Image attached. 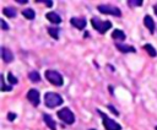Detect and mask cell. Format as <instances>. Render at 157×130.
Instances as JSON below:
<instances>
[{
    "label": "cell",
    "instance_id": "4fadbf2b",
    "mask_svg": "<svg viewBox=\"0 0 157 130\" xmlns=\"http://www.w3.org/2000/svg\"><path fill=\"white\" fill-rule=\"evenodd\" d=\"M43 119H44L45 124L48 125V128H49L50 130H56V125H55V121L53 120V118H52L49 114H44V115H43Z\"/></svg>",
    "mask_w": 157,
    "mask_h": 130
},
{
    "label": "cell",
    "instance_id": "f546056e",
    "mask_svg": "<svg viewBox=\"0 0 157 130\" xmlns=\"http://www.w3.org/2000/svg\"><path fill=\"white\" fill-rule=\"evenodd\" d=\"M92 130H93V129H92Z\"/></svg>",
    "mask_w": 157,
    "mask_h": 130
},
{
    "label": "cell",
    "instance_id": "5b68a950",
    "mask_svg": "<svg viewBox=\"0 0 157 130\" xmlns=\"http://www.w3.org/2000/svg\"><path fill=\"white\" fill-rule=\"evenodd\" d=\"M58 117H59V119H61L64 123H66V124H72L74 121H75V115H74V113L69 109V108H63V109H60L58 113Z\"/></svg>",
    "mask_w": 157,
    "mask_h": 130
},
{
    "label": "cell",
    "instance_id": "9c48e42d",
    "mask_svg": "<svg viewBox=\"0 0 157 130\" xmlns=\"http://www.w3.org/2000/svg\"><path fill=\"white\" fill-rule=\"evenodd\" d=\"M1 56H2V60L5 63H10L13 60V55L12 53L10 52V49H7L6 47H2L1 48Z\"/></svg>",
    "mask_w": 157,
    "mask_h": 130
},
{
    "label": "cell",
    "instance_id": "e0dca14e",
    "mask_svg": "<svg viewBox=\"0 0 157 130\" xmlns=\"http://www.w3.org/2000/svg\"><path fill=\"white\" fill-rule=\"evenodd\" d=\"M22 15H23L27 20H33L34 16H36V13H34V11H33L32 9H26V10H23V11H22Z\"/></svg>",
    "mask_w": 157,
    "mask_h": 130
},
{
    "label": "cell",
    "instance_id": "8992f818",
    "mask_svg": "<svg viewBox=\"0 0 157 130\" xmlns=\"http://www.w3.org/2000/svg\"><path fill=\"white\" fill-rule=\"evenodd\" d=\"M98 11L104 13V15H113V16H120L121 15V11L117 7V6H113V5H98Z\"/></svg>",
    "mask_w": 157,
    "mask_h": 130
},
{
    "label": "cell",
    "instance_id": "cb8c5ba5",
    "mask_svg": "<svg viewBox=\"0 0 157 130\" xmlns=\"http://www.w3.org/2000/svg\"><path fill=\"white\" fill-rule=\"evenodd\" d=\"M0 23H1V28H2V29H5V31L9 29V26H7V23H6L4 20H0Z\"/></svg>",
    "mask_w": 157,
    "mask_h": 130
},
{
    "label": "cell",
    "instance_id": "5bb4252c",
    "mask_svg": "<svg viewBox=\"0 0 157 130\" xmlns=\"http://www.w3.org/2000/svg\"><path fill=\"white\" fill-rule=\"evenodd\" d=\"M112 37L115 40H124L125 39V33L120 29H114L113 33H112Z\"/></svg>",
    "mask_w": 157,
    "mask_h": 130
},
{
    "label": "cell",
    "instance_id": "484cf974",
    "mask_svg": "<svg viewBox=\"0 0 157 130\" xmlns=\"http://www.w3.org/2000/svg\"><path fill=\"white\" fill-rule=\"evenodd\" d=\"M108 107H109V109H110V110H112V112H113V113H114L115 115H119V113H118V110H115L113 105H108Z\"/></svg>",
    "mask_w": 157,
    "mask_h": 130
},
{
    "label": "cell",
    "instance_id": "4316f807",
    "mask_svg": "<svg viewBox=\"0 0 157 130\" xmlns=\"http://www.w3.org/2000/svg\"><path fill=\"white\" fill-rule=\"evenodd\" d=\"M18 4H27V0H16Z\"/></svg>",
    "mask_w": 157,
    "mask_h": 130
},
{
    "label": "cell",
    "instance_id": "7c38bea8",
    "mask_svg": "<svg viewBox=\"0 0 157 130\" xmlns=\"http://www.w3.org/2000/svg\"><path fill=\"white\" fill-rule=\"evenodd\" d=\"M45 17L52 22V23H60L61 22V17L56 13V12H48L47 15H45Z\"/></svg>",
    "mask_w": 157,
    "mask_h": 130
},
{
    "label": "cell",
    "instance_id": "ac0fdd59",
    "mask_svg": "<svg viewBox=\"0 0 157 130\" xmlns=\"http://www.w3.org/2000/svg\"><path fill=\"white\" fill-rule=\"evenodd\" d=\"M48 33L54 39H59V28L58 27H49L48 28Z\"/></svg>",
    "mask_w": 157,
    "mask_h": 130
},
{
    "label": "cell",
    "instance_id": "d6986e66",
    "mask_svg": "<svg viewBox=\"0 0 157 130\" xmlns=\"http://www.w3.org/2000/svg\"><path fill=\"white\" fill-rule=\"evenodd\" d=\"M28 77H29V80H31L32 82H38V81H40V76H39V74H38L37 71H31V72L28 74Z\"/></svg>",
    "mask_w": 157,
    "mask_h": 130
},
{
    "label": "cell",
    "instance_id": "277c9868",
    "mask_svg": "<svg viewBox=\"0 0 157 130\" xmlns=\"http://www.w3.org/2000/svg\"><path fill=\"white\" fill-rule=\"evenodd\" d=\"M97 112H98V113L101 114V117H102L103 126H104L105 130H120V129H121V126H120L117 121H114L113 119H110L108 115H105L104 113H102V112L98 110V109H97Z\"/></svg>",
    "mask_w": 157,
    "mask_h": 130
},
{
    "label": "cell",
    "instance_id": "d4e9b609",
    "mask_svg": "<svg viewBox=\"0 0 157 130\" xmlns=\"http://www.w3.org/2000/svg\"><path fill=\"white\" fill-rule=\"evenodd\" d=\"M16 118V114L15 113H9V115H7V119L9 120H13Z\"/></svg>",
    "mask_w": 157,
    "mask_h": 130
},
{
    "label": "cell",
    "instance_id": "9a60e30c",
    "mask_svg": "<svg viewBox=\"0 0 157 130\" xmlns=\"http://www.w3.org/2000/svg\"><path fill=\"white\" fill-rule=\"evenodd\" d=\"M145 50L147 52V54L150 55V56H152V58H155L156 55H157V50L153 48V45H151V44H145Z\"/></svg>",
    "mask_w": 157,
    "mask_h": 130
},
{
    "label": "cell",
    "instance_id": "44dd1931",
    "mask_svg": "<svg viewBox=\"0 0 157 130\" xmlns=\"http://www.w3.org/2000/svg\"><path fill=\"white\" fill-rule=\"evenodd\" d=\"M7 80H9L10 85H16V83H17V78H16L12 74H9V75H7Z\"/></svg>",
    "mask_w": 157,
    "mask_h": 130
},
{
    "label": "cell",
    "instance_id": "30bf717a",
    "mask_svg": "<svg viewBox=\"0 0 157 130\" xmlns=\"http://www.w3.org/2000/svg\"><path fill=\"white\" fill-rule=\"evenodd\" d=\"M144 23L147 27V29L150 31V33H155V22H153L152 17L150 15H146L144 17Z\"/></svg>",
    "mask_w": 157,
    "mask_h": 130
},
{
    "label": "cell",
    "instance_id": "f1b7e54d",
    "mask_svg": "<svg viewBox=\"0 0 157 130\" xmlns=\"http://www.w3.org/2000/svg\"><path fill=\"white\" fill-rule=\"evenodd\" d=\"M156 130H157V126H156Z\"/></svg>",
    "mask_w": 157,
    "mask_h": 130
},
{
    "label": "cell",
    "instance_id": "52a82bcc",
    "mask_svg": "<svg viewBox=\"0 0 157 130\" xmlns=\"http://www.w3.org/2000/svg\"><path fill=\"white\" fill-rule=\"evenodd\" d=\"M27 99H28L34 107H37V105L39 104V101H40V98H39V92H38L37 90H34V88L29 90V91L27 92Z\"/></svg>",
    "mask_w": 157,
    "mask_h": 130
},
{
    "label": "cell",
    "instance_id": "2e32d148",
    "mask_svg": "<svg viewBox=\"0 0 157 130\" xmlns=\"http://www.w3.org/2000/svg\"><path fill=\"white\" fill-rule=\"evenodd\" d=\"M2 13L7 17H15L16 16V10L13 7H5L2 10Z\"/></svg>",
    "mask_w": 157,
    "mask_h": 130
},
{
    "label": "cell",
    "instance_id": "ffe728a7",
    "mask_svg": "<svg viewBox=\"0 0 157 130\" xmlns=\"http://www.w3.org/2000/svg\"><path fill=\"white\" fill-rule=\"evenodd\" d=\"M128 5L129 6H141L142 5V0H128Z\"/></svg>",
    "mask_w": 157,
    "mask_h": 130
},
{
    "label": "cell",
    "instance_id": "8fae6325",
    "mask_svg": "<svg viewBox=\"0 0 157 130\" xmlns=\"http://www.w3.org/2000/svg\"><path fill=\"white\" fill-rule=\"evenodd\" d=\"M115 47H117V49L120 50L121 53H135V52H136L134 47L128 45V44H119V43H117Z\"/></svg>",
    "mask_w": 157,
    "mask_h": 130
},
{
    "label": "cell",
    "instance_id": "83f0119b",
    "mask_svg": "<svg viewBox=\"0 0 157 130\" xmlns=\"http://www.w3.org/2000/svg\"><path fill=\"white\" fill-rule=\"evenodd\" d=\"M153 11H155V13L157 15V5H155V6H153Z\"/></svg>",
    "mask_w": 157,
    "mask_h": 130
},
{
    "label": "cell",
    "instance_id": "7a4b0ae2",
    "mask_svg": "<svg viewBox=\"0 0 157 130\" xmlns=\"http://www.w3.org/2000/svg\"><path fill=\"white\" fill-rule=\"evenodd\" d=\"M91 23H92L93 28H94L96 31H98L99 33H102V34H104V33L112 27V23H110L109 21H102V20H99V18H97V17H93V18L91 20Z\"/></svg>",
    "mask_w": 157,
    "mask_h": 130
},
{
    "label": "cell",
    "instance_id": "ba28073f",
    "mask_svg": "<svg viewBox=\"0 0 157 130\" xmlns=\"http://www.w3.org/2000/svg\"><path fill=\"white\" fill-rule=\"evenodd\" d=\"M70 22L77 29H83L86 26V18H83V17H72Z\"/></svg>",
    "mask_w": 157,
    "mask_h": 130
},
{
    "label": "cell",
    "instance_id": "603a6c76",
    "mask_svg": "<svg viewBox=\"0 0 157 130\" xmlns=\"http://www.w3.org/2000/svg\"><path fill=\"white\" fill-rule=\"evenodd\" d=\"M37 2H44V4H45L47 6H49V7L53 5V1H52V0H37Z\"/></svg>",
    "mask_w": 157,
    "mask_h": 130
},
{
    "label": "cell",
    "instance_id": "6da1fadb",
    "mask_svg": "<svg viewBox=\"0 0 157 130\" xmlns=\"http://www.w3.org/2000/svg\"><path fill=\"white\" fill-rule=\"evenodd\" d=\"M44 102L48 108H55L59 104H63V98L55 92H47L44 96Z\"/></svg>",
    "mask_w": 157,
    "mask_h": 130
},
{
    "label": "cell",
    "instance_id": "7402d4cb",
    "mask_svg": "<svg viewBox=\"0 0 157 130\" xmlns=\"http://www.w3.org/2000/svg\"><path fill=\"white\" fill-rule=\"evenodd\" d=\"M1 82H2L1 91H11V90H12V87H11V86H6V85L4 83V76H2V75H1Z\"/></svg>",
    "mask_w": 157,
    "mask_h": 130
},
{
    "label": "cell",
    "instance_id": "3957f363",
    "mask_svg": "<svg viewBox=\"0 0 157 130\" xmlns=\"http://www.w3.org/2000/svg\"><path fill=\"white\" fill-rule=\"evenodd\" d=\"M45 78L54 86H63V83H64L63 76L58 71H54V70H47L45 71Z\"/></svg>",
    "mask_w": 157,
    "mask_h": 130
}]
</instances>
